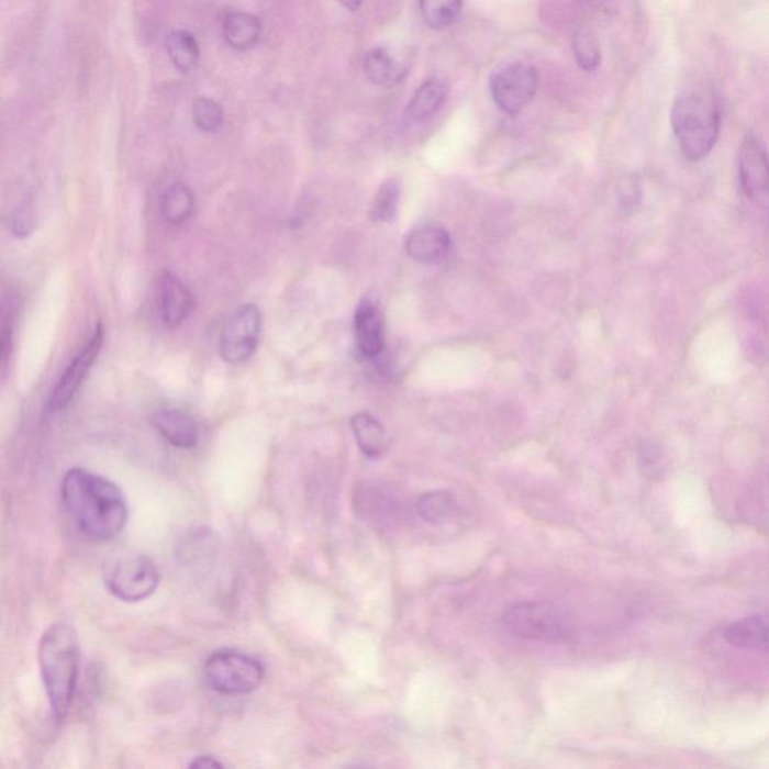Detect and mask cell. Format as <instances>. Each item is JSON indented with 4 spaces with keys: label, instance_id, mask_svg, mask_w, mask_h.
Masks as SVG:
<instances>
[{
    "label": "cell",
    "instance_id": "cell-14",
    "mask_svg": "<svg viewBox=\"0 0 769 769\" xmlns=\"http://www.w3.org/2000/svg\"><path fill=\"white\" fill-rule=\"evenodd\" d=\"M153 424L170 445L176 448H194L199 442V428L188 413L178 409H161L155 412Z\"/></svg>",
    "mask_w": 769,
    "mask_h": 769
},
{
    "label": "cell",
    "instance_id": "cell-16",
    "mask_svg": "<svg viewBox=\"0 0 769 769\" xmlns=\"http://www.w3.org/2000/svg\"><path fill=\"white\" fill-rule=\"evenodd\" d=\"M448 88L441 79H428L416 89L406 109V118L412 122H424L435 116L447 100Z\"/></svg>",
    "mask_w": 769,
    "mask_h": 769
},
{
    "label": "cell",
    "instance_id": "cell-12",
    "mask_svg": "<svg viewBox=\"0 0 769 769\" xmlns=\"http://www.w3.org/2000/svg\"><path fill=\"white\" fill-rule=\"evenodd\" d=\"M408 255L423 265H436L452 252V236L439 226H423L409 233L406 243Z\"/></svg>",
    "mask_w": 769,
    "mask_h": 769
},
{
    "label": "cell",
    "instance_id": "cell-19",
    "mask_svg": "<svg viewBox=\"0 0 769 769\" xmlns=\"http://www.w3.org/2000/svg\"><path fill=\"white\" fill-rule=\"evenodd\" d=\"M352 432L364 456L378 458L388 448V435L383 425L370 413H357L352 419Z\"/></svg>",
    "mask_w": 769,
    "mask_h": 769
},
{
    "label": "cell",
    "instance_id": "cell-20",
    "mask_svg": "<svg viewBox=\"0 0 769 769\" xmlns=\"http://www.w3.org/2000/svg\"><path fill=\"white\" fill-rule=\"evenodd\" d=\"M167 55L178 71L190 73L199 63L200 51L196 36L188 31L171 32L166 40Z\"/></svg>",
    "mask_w": 769,
    "mask_h": 769
},
{
    "label": "cell",
    "instance_id": "cell-24",
    "mask_svg": "<svg viewBox=\"0 0 769 769\" xmlns=\"http://www.w3.org/2000/svg\"><path fill=\"white\" fill-rule=\"evenodd\" d=\"M454 506H456V499L453 494L445 490H437V492L425 493L416 509L425 522L441 523L447 521L453 514Z\"/></svg>",
    "mask_w": 769,
    "mask_h": 769
},
{
    "label": "cell",
    "instance_id": "cell-27",
    "mask_svg": "<svg viewBox=\"0 0 769 769\" xmlns=\"http://www.w3.org/2000/svg\"><path fill=\"white\" fill-rule=\"evenodd\" d=\"M192 121L203 133H214L223 125L224 112L219 102L212 98H199L192 105Z\"/></svg>",
    "mask_w": 769,
    "mask_h": 769
},
{
    "label": "cell",
    "instance_id": "cell-6",
    "mask_svg": "<svg viewBox=\"0 0 769 769\" xmlns=\"http://www.w3.org/2000/svg\"><path fill=\"white\" fill-rule=\"evenodd\" d=\"M204 677L219 693L239 696L259 689L265 679V669L256 658L235 650H221L204 665Z\"/></svg>",
    "mask_w": 769,
    "mask_h": 769
},
{
    "label": "cell",
    "instance_id": "cell-21",
    "mask_svg": "<svg viewBox=\"0 0 769 769\" xmlns=\"http://www.w3.org/2000/svg\"><path fill=\"white\" fill-rule=\"evenodd\" d=\"M194 210V196L190 188L176 183L167 188L161 200V212L171 224H182L190 219Z\"/></svg>",
    "mask_w": 769,
    "mask_h": 769
},
{
    "label": "cell",
    "instance_id": "cell-1",
    "mask_svg": "<svg viewBox=\"0 0 769 769\" xmlns=\"http://www.w3.org/2000/svg\"><path fill=\"white\" fill-rule=\"evenodd\" d=\"M60 498L74 525L93 542L116 538L129 522V505L120 487L89 470L69 469Z\"/></svg>",
    "mask_w": 769,
    "mask_h": 769
},
{
    "label": "cell",
    "instance_id": "cell-25",
    "mask_svg": "<svg viewBox=\"0 0 769 769\" xmlns=\"http://www.w3.org/2000/svg\"><path fill=\"white\" fill-rule=\"evenodd\" d=\"M14 307L11 301H0V376L10 371L14 350Z\"/></svg>",
    "mask_w": 769,
    "mask_h": 769
},
{
    "label": "cell",
    "instance_id": "cell-2",
    "mask_svg": "<svg viewBox=\"0 0 769 769\" xmlns=\"http://www.w3.org/2000/svg\"><path fill=\"white\" fill-rule=\"evenodd\" d=\"M38 665L52 713L57 722H64L71 710L80 672V640L71 625L53 624L43 633Z\"/></svg>",
    "mask_w": 769,
    "mask_h": 769
},
{
    "label": "cell",
    "instance_id": "cell-29",
    "mask_svg": "<svg viewBox=\"0 0 769 769\" xmlns=\"http://www.w3.org/2000/svg\"><path fill=\"white\" fill-rule=\"evenodd\" d=\"M620 202L624 211H632L640 202V186L637 178L625 179L623 186L620 187Z\"/></svg>",
    "mask_w": 769,
    "mask_h": 769
},
{
    "label": "cell",
    "instance_id": "cell-3",
    "mask_svg": "<svg viewBox=\"0 0 769 769\" xmlns=\"http://www.w3.org/2000/svg\"><path fill=\"white\" fill-rule=\"evenodd\" d=\"M722 129V109L713 86L694 85L677 98L672 108V130L679 149L690 161L706 158L714 149Z\"/></svg>",
    "mask_w": 769,
    "mask_h": 769
},
{
    "label": "cell",
    "instance_id": "cell-7",
    "mask_svg": "<svg viewBox=\"0 0 769 769\" xmlns=\"http://www.w3.org/2000/svg\"><path fill=\"white\" fill-rule=\"evenodd\" d=\"M537 91V68L523 60L502 65L490 76V96L494 104L511 116L521 113Z\"/></svg>",
    "mask_w": 769,
    "mask_h": 769
},
{
    "label": "cell",
    "instance_id": "cell-9",
    "mask_svg": "<svg viewBox=\"0 0 769 769\" xmlns=\"http://www.w3.org/2000/svg\"><path fill=\"white\" fill-rule=\"evenodd\" d=\"M102 343H104V328H102L100 323L93 331L92 337L89 338L86 346L81 347L77 357L73 359L67 370L60 376L59 382H57L51 399H48V411L52 413L63 412L71 404L86 376L91 370L92 364L96 363L98 355H100Z\"/></svg>",
    "mask_w": 769,
    "mask_h": 769
},
{
    "label": "cell",
    "instance_id": "cell-23",
    "mask_svg": "<svg viewBox=\"0 0 769 769\" xmlns=\"http://www.w3.org/2000/svg\"><path fill=\"white\" fill-rule=\"evenodd\" d=\"M400 187L399 179H387L376 192L374 203L370 208V219L376 223H390L395 219L397 210H399Z\"/></svg>",
    "mask_w": 769,
    "mask_h": 769
},
{
    "label": "cell",
    "instance_id": "cell-17",
    "mask_svg": "<svg viewBox=\"0 0 769 769\" xmlns=\"http://www.w3.org/2000/svg\"><path fill=\"white\" fill-rule=\"evenodd\" d=\"M364 71L375 85L395 88L406 79L409 68L395 60L384 48H374L364 59Z\"/></svg>",
    "mask_w": 769,
    "mask_h": 769
},
{
    "label": "cell",
    "instance_id": "cell-5",
    "mask_svg": "<svg viewBox=\"0 0 769 769\" xmlns=\"http://www.w3.org/2000/svg\"><path fill=\"white\" fill-rule=\"evenodd\" d=\"M502 624L513 636L526 640L564 644L571 637L570 624L562 613L544 603L513 605L502 616Z\"/></svg>",
    "mask_w": 769,
    "mask_h": 769
},
{
    "label": "cell",
    "instance_id": "cell-18",
    "mask_svg": "<svg viewBox=\"0 0 769 769\" xmlns=\"http://www.w3.org/2000/svg\"><path fill=\"white\" fill-rule=\"evenodd\" d=\"M261 34L260 20L249 12H229L223 22V35L229 46L236 51H248L259 43Z\"/></svg>",
    "mask_w": 769,
    "mask_h": 769
},
{
    "label": "cell",
    "instance_id": "cell-8",
    "mask_svg": "<svg viewBox=\"0 0 769 769\" xmlns=\"http://www.w3.org/2000/svg\"><path fill=\"white\" fill-rule=\"evenodd\" d=\"M260 330V310L255 304L239 307L221 334V358L232 366L247 361L256 352Z\"/></svg>",
    "mask_w": 769,
    "mask_h": 769
},
{
    "label": "cell",
    "instance_id": "cell-28",
    "mask_svg": "<svg viewBox=\"0 0 769 769\" xmlns=\"http://www.w3.org/2000/svg\"><path fill=\"white\" fill-rule=\"evenodd\" d=\"M640 468L648 478H662V472L666 470L665 457L661 456L660 449L654 445H645L639 454Z\"/></svg>",
    "mask_w": 769,
    "mask_h": 769
},
{
    "label": "cell",
    "instance_id": "cell-13",
    "mask_svg": "<svg viewBox=\"0 0 769 769\" xmlns=\"http://www.w3.org/2000/svg\"><path fill=\"white\" fill-rule=\"evenodd\" d=\"M192 305L190 290L174 274L166 272L159 283V309L167 328H178L190 316Z\"/></svg>",
    "mask_w": 769,
    "mask_h": 769
},
{
    "label": "cell",
    "instance_id": "cell-30",
    "mask_svg": "<svg viewBox=\"0 0 769 769\" xmlns=\"http://www.w3.org/2000/svg\"><path fill=\"white\" fill-rule=\"evenodd\" d=\"M190 767L200 769L223 768V764L216 762V760L214 758H210V756H200V758L196 759Z\"/></svg>",
    "mask_w": 769,
    "mask_h": 769
},
{
    "label": "cell",
    "instance_id": "cell-31",
    "mask_svg": "<svg viewBox=\"0 0 769 769\" xmlns=\"http://www.w3.org/2000/svg\"><path fill=\"white\" fill-rule=\"evenodd\" d=\"M339 2L349 11H358L359 7L363 5V0H339Z\"/></svg>",
    "mask_w": 769,
    "mask_h": 769
},
{
    "label": "cell",
    "instance_id": "cell-10",
    "mask_svg": "<svg viewBox=\"0 0 769 769\" xmlns=\"http://www.w3.org/2000/svg\"><path fill=\"white\" fill-rule=\"evenodd\" d=\"M739 181L743 191L751 200H760L767 196L769 169L767 151L758 138H744L738 154Z\"/></svg>",
    "mask_w": 769,
    "mask_h": 769
},
{
    "label": "cell",
    "instance_id": "cell-26",
    "mask_svg": "<svg viewBox=\"0 0 769 769\" xmlns=\"http://www.w3.org/2000/svg\"><path fill=\"white\" fill-rule=\"evenodd\" d=\"M572 52H575L576 63L584 71H594L599 67L601 60L599 41L587 29L577 32L572 38Z\"/></svg>",
    "mask_w": 769,
    "mask_h": 769
},
{
    "label": "cell",
    "instance_id": "cell-11",
    "mask_svg": "<svg viewBox=\"0 0 769 769\" xmlns=\"http://www.w3.org/2000/svg\"><path fill=\"white\" fill-rule=\"evenodd\" d=\"M355 342L364 358L375 359L384 350L382 316L374 301L364 300L354 317Z\"/></svg>",
    "mask_w": 769,
    "mask_h": 769
},
{
    "label": "cell",
    "instance_id": "cell-4",
    "mask_svg": "<svg viewBox=\"0 0 769 769\" xmlns=\"http://www.w3.org/2000/svg\"><path fill=\"white\" fill-rule=\"evenodd\" d=\"M102 579L110 594L118 600L138 603L157 591L161 576L147 556L124 554L105 562Z\"/></svg>",
    "mask_w": 769,
    "mask_h": 769
},
{
    "label": "cell",
    "instance_id": "cell-22",
    "mask_svg": "<svg viewBox=\"0 0 769 769\" xmlns=\"http://www.w3.org/2000/svg\"><path fill=\"white\" fill-rule=\"evenodd\" d=\"M464 0H420V11L424 22L435 31L447 29L460 15Z\"/></svg>",
    "mask_w": 769,
    "mask_h": 769
},
{
    "label": "cell",
    "instance_id": "cell-15",
    "mask_svg": "<svg viewBox=\"0 0 769 769\" xmlns=\"http://www.w3.org/2000/svg\"><path fill=\"white\" fill-rule=\"evenodd\" d=\"M724 639L735 648L767 653L768 616L755 615L736 621L724 632Z\"/></svg>",
    "mask_w": 769,
    "mask_h": 769
}]
</instances>
